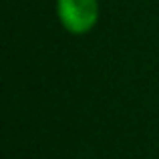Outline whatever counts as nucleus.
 I'll return each mask as SVG.
<instances>
[{
  "mask_svg": "<svg viewBox=\"0 0 159 159\" xmlns=\"http://www.w3.org/2000/svg\"><path fill=\"white\" fill-rule=\"evenodd\" d=\"M61 26L70 34H87L99 22V0H57Z\"/></svg>",
  "mask_w": 159,
  "mask_h": 159,
  "instance_id": "nucleus-1",
  "label": "nucleus"
}]
</instances>
